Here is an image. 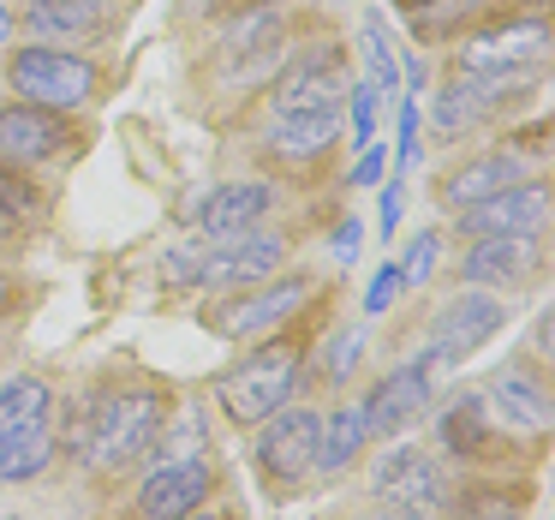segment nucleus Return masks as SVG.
<instances>
[{"instance_id": "10", "label": "nucleus", "mask_w": 555, "mask_h": 520, "mask_svg": "<svg viewBox=\"0 0 555 520\" xmlns=\"http://www.w3.org/2000/svg\"><path fill=\"white\" fill-rule=\"evenodd\" d=\"M460 228L478 233V240L483 233H526V240H538V233L550 228V192L519 180V186H507V192L483 198V204L460 210Z\"/></svg>"}, {"instance_id": "7", "label": "nucleus", "mask_w": 555, "mask_h": 520, "mask_svg": "<svg viewBox=\"0 0 555 520\" xmlns=\"http://www.w3.org/2000/svg\"><path fill=\"white\" fill-rule=\"evenodd\" d=\"M305 300H311V281L305 276L269 281V288H245V293H233V300H221L216 312H209V329H216V335H233V341L263 335V329L287 324Z\"/></svg>"}, {"instance_id": "23", "label": "nucleus", "mask_w": 555, "mask_h": 520, "mask_svg": "<svg viewBox=\"0 0 555 520\" xmlns=\"http://www.w3.org/2000/svg\"><path fill=\"white\" fill-rule=\"evenodd\" d=\"M49 407H54V395H49L42 377H18V383H7V389H0V443L18 436V431L49 424Z\"/></svg>"}, {"instance_id": "5", "label": "nucleus", "mask_w": 555, "mask_h": 520, "mask_svg": "<svg viewBox=\"0 0 555 520\" xmlns=\"http://www.w3.org/2000/svg\"><path fill=\"white\" fill-rule=\"evenodd\" d=\"M347 61L340 49H311L281 73L275 97H269V114H340V97H347Z\"/></svg>"}, {"instance_id": "16", "label": "nucleus", "mask_w": 555, "mask_h": 520, "mask_svg": "<svg viewBox=\"0 0 555 520\" xmlns=\"http://www.w3.org/2000/svg\"><path fill=\"white\" fill-rule=\"evenodd\" d=\"M460 269H466L472 288H514V281H526L538 269V240H526V233H483Z\"/></svg>"}, {"instance_id": "8", "label": "nucleus", "mask_w": 555, "mask_h": 520, "mask_svg": "<svg viewBox=\"0 0 555 520\" xmlns=\"http://www.w3.org/2000/svg\"><path fill=\"white\" fill-rule=\"evenodd\" d=\"M287 240L275 233H228V240L204 245V269H197V288H245V281H263L269 269H281Z\"/></svg>"}, {"instance_id": "30", "label": "nucleus", "mask_w": 555, "mask_h": 520, "mask_svg": "<svg viewBox=\"0 0 555 520\" xmlns=\"http://www.w3.org/2000/svg\"><path fill=\"white\" fill-rule=\"evenodd\" d=\"M364 66H371V90H395V54H388V42H383V25H364Z\"/></svg>"}, {"instance_id": "33", "label": "nucleus", "mask_w": 555, "mask_h": 520, "mask_svg": "<svg viewBox=\"0 0 555 520\" xmlns=\"http://www.w3.org/2000/svg\"><path fill=\"white\" fill-rule=\"evenodd\" d=\"M352 97V144H371V132H376V97H383V90H371V85H359V90H347Z\"/></svg>"}, {"instance_id": "31", "label": "nucleus", "mask_w": 555, "mask_h": 520, "mask_svg": "<svg viewBox=\"0 0 555 520\" xmlns=\"http://www.w3.org/2000/svg\"><path fill=\"white\" fill-rule=\"evenodd\" d=\"M436 252H442V245H436V233H418V240H412V257L400 264V288H424V281H430V269H436Z\"/></svg>"}, {"instance_id": "2", "label": "nucleus", "mask_w": 555, "mask_h": 520, "mask_svg": "<svg viewBox=\"0 0 555 520\" xmlns=\"http://www.w3.org/2000/svg\"><path fill=\"white\" fill-rule=\"evenodd\" d=\"M299 371H305V353L293 347V341H275V347H263V353H251V359L233 365V371L216 383V395H221V407H228V419L263 424L275 407L293 401Z\"/></svg>"}, {"instance_id": "25", "label": "nucleus", "mask_w": 555, "mask_h": 520, "mask_svg": "<svg viewBox=\"0 0 555 520\" xmlns=\"http://www.w3.org/2000/svg\"><path fill=\"white\" fill-rule=\"evenodd\" d=\"M221 49L240 61V54H275L281 49V13L275 7H245L228 30H221Z\"/></svg>"}, {"instance_id": "21", "label": "nucleus", "mask_w": 555, "mask_h": 520, "mask_svg": "<svg viewBox=\"0 0 555 520\" xmlns=\"http://www.w3.org/2000/svg\"><path fill=\"white\" fill-rule=\"evenodd\" d=\"M108 13L114 0H30L25 7L30 30H42V37H96Z\"/></svg>"}, {"instance_id": "35", "label": "nucleus", "mask_w": 555, "mask_h": 520, "mask_svg": "<svg viewBox=\"0 0 555 520\" xmlns=\"http://www.w3.org/2000/svg\"><path fill=\"white\" fill-rule=\"evenodd\" d=\"M376 180H383V150L364 144V156H359V186H376Z\"/></svg>"}, {"instance_id": "32", "label": "nucleus", "mask_w": 555, "mask_h": 520, "mask_svg": "<svg viewBox=\"0 0 555 520\" xmlns=\"http://www.w3.org/2000/svg\"><path fill=\"white\" fill-rule=\"evenodd\" d=\"M359 353H364V335H359V329H340V335L328 341V377H335V383H347L352 365H359Z\"/></svg>"}, {"instance_id": "37", "label": "nucleus", "mask_w": 555, "mask_h": 520, "mask_svg": "<svg viewBox=\"0 0 555 520\" xmlns=\"http://www.w3.org/2000/svg\"><path fill=\"white\" fill-rule=\"evenodd\" d=\"M400 192H406V186H388V192H383V228H395V221H400Z\"/></svg>"}, {"instance_id": "22", "label": "nucleus", "mask_w": 555, "mask_h": 520, "mask_svg": "<svg viewBox=\"0 0 555 520\" xmlns=\"http://www.w3.org/2000/svg\"><path fill=\"white\" fill-rule=\"evenodd\" d=\"M364 436H371V424H364V407H335L323 419V431H317V472H340L359 460Z\"/></svg>"}, {"instance_id": "36", "label": "nucleus", "mask_w": 555, "mask_h": 520, "mask_svg": "<svg viewBox=\"0 0 555 520\" xmlns=\"http://www.w3.org/2000/svg\"><path fill=\"white\" fill-rule=\"evenodd\" d=\"M359 245H364V228H359V221H340V228H335V252L352 257Z\"/></svg>"}, {"instance_id": "41", "label": "nucleus", "mask_w": 555, "mask_h": 520, "mask_svg": "<svg viewBox=\"0 0 555 520\" xmlns=\"http://www.w3.org/2000/svg\"><path fill=\"white\" fill-rule=\"evenodd\" d=\"M7 300H13V293H7V276H0V312H7Z\"/></svg>"}, {"instance_id": "27", "label": "nucleus", "mask_w": 555, "mask_h": 520, "mask_svg": "<svg viewBox=\"0 0 555 520\" xmlns=\"http://www.w3.org/2000/svg\"><path fill=\"white\" fill-rule=\"evenodd\" d=\"M519 508H526V491H472L466 503H460V515L466 520H519Z\"/></svg>"}, {"instance_id": "9", "label": "nucleus", "mask_w": 555, "mask_h": 520, "mask_svg": "<svg viewBox=\"0 0 555 520\" xmlns=\"http://www.w3.org/2000/svg\"><path fill=\"white\" fill-rule=\"evenodd\" d=\"M376 496L383 503H395V508H442L448 503V479H442V467H436L424 448H412V443H395L383 460H376Z\"/></svg>"}, {"instance_id": "19", "label": "nucleus", "mask_w": 555, "mask_h": 520, "mask_svg": "<svg viewBox=\"0 0 555 520\" xmlns=\"http://www.w3.org/2000/svg\"><path fill=\"white\" fill-rule=\"evenodd\" d=\"M340 138V114H269V150L287 162H317Z\"/></svg>"}, {"instance_id": "43", "label": "nucleus", "mask_w": 555, "mask_h": 520, "mask_svg": "<svg viewBox=\"0 0 555 520\" xmlns=\"http://www.w3.org/2000/svg\"><path fill=\"white\" fill-rule=\"evenodd\" d=\"M0 520H25V515H0Z\"/></svg>"}, {"instance_id": "17", "label": "nucleus", "mask_w": 555, "mask_h": 520, "mask_svg": "<svg viewBox=\"0 0 555 520\" xmlns=\"http://www.w3.org/2000/svg\"><path fill=\"white\" fill-rule=\"evenodd\" d=\"M495 329H502V300H490V293H460V300L436 317V341H430V347H442L448 359L460 365L466 353H478Z\"/></svg>"}, {"instance_id": "40", "label": "nucleus", "mask_w": 555, "mask_h": 520, "mask_svg": "<svg viewBox=\"0 0 555 520\" xmlns=\"http://www.w3.org/2000/svg\"><path fill=\"white\" fill-rule=\"evenodd\" d=\"M7 228H13V216H7V210H0V240H7Z\"/></svg>"}, {"instance_id": "24", "label": "nucleus", "mask_w": 555, "mask_h": 520, "mask_svg": "<svg viewBox=\"0 0 555 520\" xmlns=\"http://www.w3.org/2000/svg\"><path fill=\"white\" fill-rule=\"evenodd\" d=\"M49 460H54L49 424H37V431H18V436H7V443H0V479H7V484L42 479V472H49Z\"/></svg>"}, {"instance_id": "1", "label": "nucleus", "mask_w": 555, "mask_h": 520, "mask_svg": "<svg viewBox=\"0 0 555 520\" xmlns=\"http://www.w3.org/2000/svg\"><path fill=\"white\" fill-rule=\"evenodd\" d=\"M162 419H168V401H162L156 389H114V395H96L73 419L66 448H73V460L90 472L132 467V460L156 443Z\"/></svg>"}, {"instance_id": "12", "label": "nucleus", "mask_w": 555, "mask_h": 520, "mask_svg": "<svg viewBox=\"0 0 555 520\" xmlns=\"http://www.w3.org/2000/svg\"><path fill=\"white\" fill-rule=\"evenodd\" d=\"M430 395H436L430 377L418 371V359H412V365H400V371H388L383 383L371 389V401H359V407H364L371 436H400L424 407H430Z\"/></svg>"}, {"instance_id": "13", "label": "nucleus", "mask_w": 555, "mask_h": 520, "mask_svg": "<svg viewBox=\"0 0 555 520\" xmlns=\"http://www.w3.org/2000/svg\"><path fill=\"white\" fill-rule=\"evenodd\" d=\"M204 496H209V467L197 455L192 460H162V467L138 484V508H144L150 520H180V515H192V508H204Z\"/></svg>"}, {"instance_id": "3", "label": "nucleus", "mask_w": 555, "mask_h": 520, "mask_svg": "<svg viewBox=\"0 0 555 520\" xmlns=\"http://www.w3.org/2000/svg\"><path fill=\"white\" fill-rule=\"evenodd\" d=\"M7 78H13L18 102H37V109H54V114L85 109L102 85L96 61H85V54H73V49H18L13 66H7Z\"/></svg>"}, {"instance_id": "14", "label": "nucleus", "mask_w": 555, "mask_h": 520, "mask_svg": "<svg viewBox=\"0 0 555 520\" xmlns=\"http://www.w3.org/2000/svg\"><path fill=\"white\" fill-rule=\"evenodd\" d=\"M66 144H73V132L54 109H37V102L0 109V156L7 162H42V156H61Z\"/></svg>"}, {"instance_id": "15", "label": "nucleus", "mask_w": 555, "mask_h": 520, "mask_svg": "<svg viewBox=\"0 0 555 520\" xmlns=\"http://www.w3.org/2000/svg\"><path fill=\"white\" fill-rule=\"evenodd\" d=\"M483 419L495 424V431H519V436H538L543 424H550V401H543V389L531 383V377L507 371V377H490L478 395Z\"/></svg>"}, {"instance_id": "34", "label": "nucleus", "mask_w": 555, "mask_h": 520, "mask_svg": "<svg viewBox=\"0 0 555 520\" xmlns=\"http://www.w3.org/2000/svg\"><path fill=\"white\" fill-rule=\"evenodd\" d=\"M395 293H400V269L395 264H388V269H376V276H371V293H364V312H388V305H395Z\"/></svg>"}, {"instance_id": "28", "label": "nucleus", "mask_w": 555, "mask_h": 520, "mask_svg": "<svg viewBox=\"0 0 555 520\" xmlns=\"http://www.w3.org/2000/svg\"><path fill=\"white\" fill-rule=\"evenodd\" d=\"M0 210H7L13 221L37 210V186H30L25 174H18V162H7V156H0Z\"/></svg>"}, {"instance_id": "42", "label": "nucleus", "mask_w": 555, "mask_h": 520, "mask_svg": "<svg viewBox=\"0 0 555 520\" xmlns=\"http://www.w3.org/2000/svg\"><path fill=\"white\" fill-rule=\"evenodd\" d=\"M180 520H216V515H197V508H192V515H180Z\"/></svg>"}, {"instance_id": "38", "label": "nucleus", "mask_w": 555, "mask_h": 520, "mask_svg": "<svg viewBox=\"0 0 555 520\" xmlns=\"http://www.w3.org/2000/svg\"><path fill=\"white\" fill-rule=\"evenodd\" d=\"M371 520H424L418 508H388V515H371Z\"/></svg>"}, {"instance_id": "18", "label": "nucleus", "mask_w": 555, "mask_h": 520, "mask_svg": "<svg viewBox=\"0 0 555 520\" xmlns=\"http://www.w3.org/2000/svg\"><path fill=\"white\" fill-rule=\"evenodd\" d=\"M269 204H275V186H263V180L216 186V192L204 198V210H197V228H204L209 240H228V233L257 228V221L269 216Z\"/></svg>"}, {"instance_id": "4", "label": "nucleus", "mask_w": 555, "mask_h": 520, "mask_svg": "<svg viewBox=\"0 0 555 520\" xmlns=\"http://www.w3.org/2000/svg\"><path fill=\"white\" fill-rule=\"evenodd\" d=\"M317 431H323V413L317 407H275L257 431V467L281 484V491H299L317 472Z\"/></svg>"}, {"instance_id": "26", "label": "nucleus", "mask_w": 555, "mask_h": 520, "mask_svg": "<svg viewBox=\"0 0 555 520\" xmlns=\"http://www.w3.org/2000/svg\"><path fill=\"white\" fill-rule=\"evenodd\" d=\"M495 424L483 419V407L478 401H460L454 413H442V443L454 448V455H490L495 448Z\"/></svg>"}, {"instance_id": "29", "label": "nucleus", "mask_w": 555, "mask_h": 520, "mask_svg": "<svg viewBox=\"0 0 555 520\" xmlns=\"http://www.w3.org/2000/svg\"><path fill=\"white\" fill-rule=\"evenodd\" d=\"M204 245H209V240H180L168 257H162V276H168V288H197V269H204Z\"/></svg>"}, {"instance_id": "6", "label": "nucleus", "mask_w": 555, "mask_h": 520, "mask_svg": "<svg viewBox=\"0 0 555 520\" xmlns=\"http://www.w3.org/2000/svg\"><path fill=\"white\" fill-rule=\"evenodd\" d=\"M550 54V25L543 18H507L460 42V73H526Z\"/></svg>"}, {"instance_id": "11", "label": "nucleus", "mask_w": 555, "mask_h": 520, "mask_svg": "<svg viewBox=\"0 0 555 520\" xmlns=\"http://www.w3.org/2000/svg\"><path fill=\"white\" fill-rule=\"evenodd\" d=\"M526 85H531V66L526 73H460L454 85L436 97V126H442V132H460V126L495 114L514 90H526Z\"/></svg>"}, {"instance_id": "39", "label": "nucleus", "mask_w": 555, "mask_h": 520, "mask_svg": "<svg viewBox=\"0 0 555 520\" xmlns=\"http://www.w3.org/2000/svg\"><path fill=\"white\" fill-rule=\"evenodd\" d=\"M7 37H13V13L0 7V49H7Z\"/></svg>"}, {"instance_id": "20", "label": "nucleus", "mask_w": 555, "mask_h": 520, "mask_svg": "<svg viewBox=\"0 0 555 520\" xmlns=\"http://www.w3.org/2000/svg\"><path fill=\"white\" fill-rule=\"evenodd\" d=\"M507 186H519V162L514 156H478V162H466V168H454L442 180V204L472 210V204H483V198L507 192Z\"/></svg>"}]
</instances>
